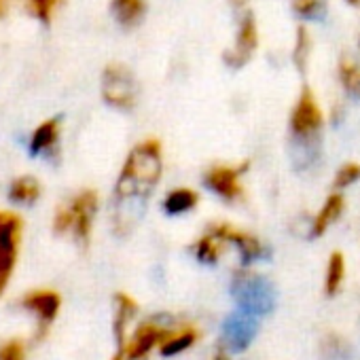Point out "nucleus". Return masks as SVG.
<instances>
[{"label": "nucleus", "instance_id": "b1692460", "mask_svg": "<svg viewBox=\"0 0 360 360\" xmlns=\"http://www.w3.org/2000/svg\"><path fill=\"white\" fill-rule=\"evenodd\" d=\"M358 180H360V163L358 161H347V163L337 167L335 178H333V189L335 191L349 189L352 185L358 183Z\"/></svg>", "mask_w": 360, "mask_h": 360}, {"label": "nucleus", "instance_id": "ddd939ff", "mask_svg": "<svg viewBox=\"0 0 360 360\" xmlns=\"http://www.w3.org/2000/svg\"><path fill=\"white\" fill-rule=\"evenodd\" d=\"M60 138H62L60 119H56V117L45 119L34 127V131L30 136V153L41 155V157H51V155L58 153Z\"/></svg>", "mask_w": 360, "mask_h": 360}, {"label": "nucleus", "instance_id": "9b49d317", "mask_svg": "<svg viewBox=\"0 0 360 360\" xmlns=\"http://www.w3.org/2000/svg\"><path fill=\"white\" fill-rule=\"evenodd\" d=\"M257 330H259V316H255L246 309H240V307H238V311L227 316L223 322L225 341L236 352H244L252 343Z\"/></svg>", "mask_w": 360, "mask_h": 360}, {"label": "nucleus", "instance_id": "f257e3e1", "mask_svg": "<svg viewBox=\"0 0 360 360\" xmlns=\"http://www.w3.org/2000/svg\"><path fill=\"white\" fill-rule=\"evenodd\" d=\"M163 174V146L157 138H144L127 153L112 193V225L127 233Z\"/></svg>", "mask_w": 360, "mask_h": 360}, {"label": "nucleus", "instance_id": "6e6552de", "mask_svg": "<svg viewBox=\"0 0 360 360\" xmlns=\"http://www.w3.org/2000/svg\"><path fill=\"white\" fill-rule=\"evenodd\" d=\"M250 161L240 163H217L204 172V185L221 200L233 204L244 198V185L242 178L248 172Z\"/></svg>", "mask_w": 360, "mask_h": 360}, {"label": "nucleus", "instance_id": "c756f323", "mask_svg": "<svg viewBox=\"0 0 360 360\" xmlns=\"http://www.w3.org/2000/svg\"><path fill=\"white\" fill-rule=\"evenodd\" d=\"M349 7H360V0H345Z\"/></svg>", "mask_w": 360, "mask_h": 360}, {"label": "nucleus", "instance_id": "20e7f679", "mask_svg": "<svg viewBox=\"0 0 360 360\" xmlns=\"http://www.w3.org/2000/svg\"><path fill=\"white\" fill-rule=\"evenodd\" d=\"M231 295L238 301L240 309H246L259 318L267 316L276 305V292L269 280L248 269H238L233 274Z\"/></svg>", "mask_w": 360, "mask_h": 360}, {"label": "nucleus", "instance_id": "473e14b6", "mask_svg": "<svg viewBox=\"0 0 360 360\" xmlns=\"http://www.w3.org/2000/svg\"><path fill=\"white\" fill-rule=\"evenodd\" d=\"M358 49H360V39H358Z\"/></svg>", "mask_w": 360, "mask_h": 360}, {"label": "nucleus", "instance_id": "cd10ccee", "mask_svg": "<svg viewBox=\"0 0 360 360\" xmlns=\"http://www.w3.org/2000/svg\"><path fill=\"white\" fill-rule=\"evenodd\" d=\"M326 360H354L347 345L337 339V337H330L328 343H326Z\"/></svg>", "mask_w": 360, "mask_h": 360}, {"label": "nucleus", "instance_id": "4468645a", "mask_svg": "<svg viewBox=\"0 0 360 360\" xmlns=\"http://www.w3.org/2000/svg\"><path fill=\"white\" fill-rule=\"evenodd\" d=\"M343 210H345V198H343V193L341 191H333L324 200V204L320 206V210L316 212V217L311 221V236L314 238L324 236L341 219Z\"/></svg>", "mask_w": 360, "mask_h": 360}, {"label": "nucleus", "instance_id": "7c9ffc66", "mask_svg": "<svg viewBox=\"0 0 360 360\" xmlns=\"http://www.w3.org/2000/svg\"><path fill=\"white\" fill-rule=\"evenodd\" d=\"M214 360H227V356H225V354L221 352V354H217V358H214Z\"/></svg>", "mask_w": 360, "mask_h": 360}, {"label": "nucleus", "instance_id": "2f4dec72", "mask_svg": "<svg viewBox=\"0 0 360 360\" xmlns=\"http://www.w3.org/2000/svg\"><path fill=\"white\" fill-rule=\"evenodd\" d=\"M112 360H123V354H119V356H115Z\"/></svg>", "mask_w": 360, "mask_h": 360}, {"label": "nucleus", "instance_id": "dca6fc26", "mask_svg": "<svg viewBox=\"0 0 360 360\" xmlns=\"http://www.w3.org/2000/svg\"><path fill=\"white\" fill-rule=\"evenodd\" d=\"M110 11L121 28L131 30L140 26L146 15V0H110Z\"/></svg>", "mask_w": 360, "mask_h": 360}, {"label": "nucleus", "instance_id": "2eb2a0df", "mask_svg": "<svg viewBox=\"0 0 360 360\" xmlns=\"http://www.w3.org/2000/svg\"><path fill=\"white\" fill-rule=\"evenodd\" d=\"M200 204V193L189 187H176L169 189L163 195L161 208L167 217H183L187 212H193Z\"/></svg>", "mask_w": 360, "mask_h": 360}, {"label": "nucleus", "instance_id": "c85d7f7f", "mask_svg": "<svg viewBox=\"0 0 360 360\" xmlns=\"http://www.w3.org/2000/svg\"><path fill=\"white\" fill-rule=\"evenodd\" d=\"M5 9H7V3H5V0H0V18L5 15Z\"/></svg>", "mask_w": 360, "mask_h": 360}, {"label": "nucleus", "instance_id": "bb28decb", "mask_svg": "<svg viewBox=\"0 0 360 360\" xmlns=\"http://www.w3.org/2000/svg\"><path fill=\"white\" fill-rule=\"evenodd\" d=\"M0 360H26V343L22 339H7L0 345Z\"/></svg>", "mask_w": 360, "mask_h": 360}, {"label": "nucleus", "instance_id": "f8f14e48", "mask_svg": "<svg viewBox=\"0 0 360 360\" xmlns=\"http://www.w3.org/2000/svg\"><path fill=\"white\" fill-rule=\"evenodd\" d=\"M167 333L169 330L159 326L157 322H144L136 328L134 337L121 347V354L127 360H144L148 356V352L165 339Z\"/></svg>", "mask_w": 360, "mask_h": 360}, {"label": "nucleus", "instance_id": "7ed1b4c3", "mask_svg": "<svg viewBox=\"0 0 360 360\" xmlns=\"http://www.w3.org/2000/svg\"><path fill=\"white\" fill-rule=\"evenodd\" d=\"M290 136L299 155L303 157H318L320 153V134L324 127V112L318 104L316 94L305 85L290 110L288 119Z\"/></svg>", "mask_w": 360, "mask_h": 360}, {"label": "nucleus", "instance_id": "6ab92c4d", "mask_svg": "<svg viewBox=\"0 0 360 360\" xmlns=\"http://www.w3.org/2000/svg\"><path fill=\"white\" fill-rule=\"evenodd\" d=\"M136 311H138V303L129 295L125 292L115 295V337L119 341V347L125 345V328L129 320L136 316Z\"/></svg>", "mask_w": 360, "mask_h": 360}, {"label": "nucleus", "instance_id": "a211bd4d", "mask_svg": "<svg viewBox=\"0 0 360 360\" xmlns=\"http://www.w3.org/2000/svg\"><path fill=\"white\" fill-rule=\"evenodd\" d=\"M41 193H43V187L39 183V178H34L30 174L18 176L9 185V200L20 206H30V204L39 202Z\"/></svg>", "mask_w": 360, "mask_h": 360}, {"label": "nucleus", "instance_id": "9d476101", "mask_svg": "<svg viewBox=\"0 0 360 360\" xmlns=\"http://www.w3.org/2000/svg\"><path fill=\"white\" fill-rule=\"evenodd\" d=\"M208 229L214 231L227 246H236L240 250V255H242L244 265H248V263H252L257 259H263L265 252H267L263 242L257 236H252V233H248L244 229H238L231 223H212Z\"/></svg>", "mask_w": 360, "mask_h": 360}, {"label": "nucleus", "instance_id": "412c9836", "mask_svg": "<svg viewBox=\"0 0 360 360\" xmlns=\"http://www.w3.org/2000/svg\"><path fill=\"white\" fill-rule=\"evenodd\" d=\"M225 242L210 229H206V233L202 238H198V242L193 244V255L200 263H206V265H214L219 263L223 250H225Z\"/></svg>", "mask_w": 360, "mask_h": 360}, {"label": "nucleus", "instance_id": "423d86ee", "mask_svg": "<svg viewBox=\"0 0 360 360\" xmlns=\"http://www.w3.org/2000/svg\"><path fill=\"white\" fill-rule=\"evenodd\" d=\"M24 236V221L11 210H0V297L13 278Z\"/></svg>", "mask_w": 360, "mask_h": 360}, {"label": "nucleus", "instance_id": "aec40b11", "mask_svg": "<svg viewBox=\"0 0 360 360\" xmlns=\"http://www.w3.org/2000/svg\"><path fill=\"white\" fill-rule=\"evenodd\" d=\"M200 333L198 328L193 326H185V328H178V330H169L165 335V339L159 343V352L163 356H174V354H180L189 349L195 341H198Z\"/></svg>", "mask_w": 360, "mask_h": 360}, {"label": "nucleus", "instance_id": "f03ea898", "mask_svg": "<svg viewBox=\"0 0 360 360\" xmlns=\"http://www.w3.org/2000/svg\"><path fill=\"white\" fill-rule=\"evenodd\" d=\"M100 208V198L94 189H83L70 200L60 204L53 214V231L58 236H68L75 242L87 246L94 231V221Z\"/></svg>", "mask_w": 360, "mask_h": 360}, {"label": "nucleus", "instance_id": "5701e85b", "mask_svg": "<svg viewBox=\"0 0 360 360\" xmlns=\"http://www.w3.org/2000/svg\"><path fill=\"white\" fill-rule=\"evenodd\" d=\"M345 280V257L335 250L330 257H328V265H326V278H324V290L326 295H337L341 284Z\"/></svg>", "mask_w": 360, "mask_h": 360}, {"label": "nucleus", "instance_id": "393cba45", "mask_svg": "<svg viewBox=\"0 0 360 360\" xmlns=\"http://www.w3.org/2000/svg\"><path fill=\"white\" fill-rule=\"evenodd\" d=\"M292 11L307 22H318L326 13V0H292Z\"/></svg>", "mask_w": 360, "mask_h": 360}, {"label": "nucleus", "instance_id": "1a4fd4ad", "mask_svg": "<svg viewBox=\"0 0 360 360\" xmlns=\"http://www.w3.org/2000/svg\"><path fill=\"white\" fill-rule=\"evenodd\" d=\"M20 305L26 311L34 314V318L39 322L37 333H39V337H43L47 326L56 320V316H58V311L62 307V297L51 288H34V290H30V292H26L22 297Z\"/></svg>", "mask_w": 360, "mask_h": 360}, {"label": "nucleus", "instance_id": "a878e982", "mask_svg": "<svg viewBox=\"0 0 360 360\" xmlns=\"http://www.w3.org/2000/svg\"><path fill=\"white\" fill-rule=\"evenodd\" d=\"M26 5L37 20L49 22L56 13L58 5H60V0H26Z\"/></svg>", "mask_w": 360, "mask_h": 360}, {"label": "nucleus", "instance_id": "0eeeda50", "mask_svg": "<svg viewBox=\"0 0 360 360\" xmlns=\"http://www.w3.org/2000/svg\"><path fill=\"white\" fill-rule=\"evenodd\" d=\"M236 37L229 49L223 51V62L225 66H229L231 70H240L244 68L257 53L259 49V26H257V15L255 11L242 9L236 11Z\"/></svg>", "mask_w": 360, "mask_h": 360}, {"label": "nucleus", "instance_id": "f3484780", "mask_svg": "<svg viewBox=\"0 0 360 360\" xmlns=\"http://www.w3.org/2000/svg\"><path fill=\"white\" fill-rule=\"evenodd\" d=\"M337 77L343 91L349 98L360 100V58H354L349 53L341 56L337 62Z\"/></svg>", "mask_w": 360, "mask_h": 360}, {"label": "nucleus", "instance_id": "4be33fe9", "mask_svg": "<svg viewBox=\"0 0 360 360\" xmlns=\"http://www.w3.org/2000/svg\"><path fill=\"white\" fill-rule=\"evenodd\" d=\"M311 34L305 26L297 28V37H295V45H292V64L299 72H305L309 66V58H311Z\"/></svg>", "mask_w": 360, "mask_h": 360}, {"label": "nucleus", "instance_id": "39448f33", "mask_svg": "<svg viewBox=\"0 0 360 360\" xmlns=\"http://www.w3.org/2000/svg\"><path fill=\"white\" fill-rule=\"evenodd\" d=\"M102 100L117 110H134L138 104V79L134 70L121 62H110L102 70Z\"/></svg>", "mask_w": 360, "mask_h": 360}]
</instances>
